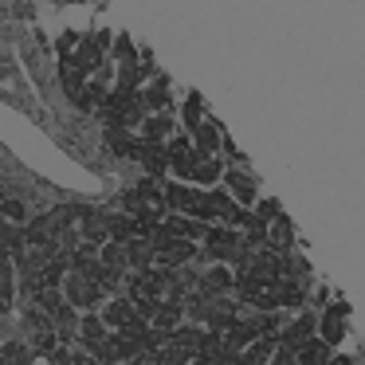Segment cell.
<instances>
[{"label":"cell","instance_id":"9a60e30c","mask_svg":"<svg viewBox=\"0 0 365 365\" xmlns=\"http://www.w3.org/2000/svg\"><path fill=\"white\" fill-rule=\"evenodd\" d=\"M126 267H134V271H150L153 267V244H150V236L126 240Z\"/></svg>","mask_w":365,"mask_h":365},{"label":"cell","instance_id":"d6a6232c","mask_svg":"<svg viewBox=\"0 0 365 365\" xmlns=\"http://www.w3.org/2000/svg\"><path fill=\"white\" fill-rule=\"evenodd\" d=\"M59 349V334L56 330H40V334H32V354H56Z\"/></svg>","mask_w":365,"mask_h":365},{"label":"cell","instance_id":"60d3db41","mask_svg":"<svg viewBox=\"0 0 365 365\" xmlns=\"http://www.w3.org/2000/svg\"><path fill=\"white\" fill-rule=\"evenodd\" d=\"M79 365H98V361H95L91 354H83V357H79Z\"/></svg>","mask_w":365,"mask_h":365},{"label":"cell","instance_id":"5b68a950","mask_svg":"<svg viewBox=\"0 0 365 365\" xmlns=\"http://www.w3.org/2000/svg\"><path fill=\"white\" fill-rule=\"evenodd\" d=\"M197 255H200V247L192 244V240H169L161 252H153V263H158L161 271H173V267H189Z\"/></svg>","mask_w":365,"mask_h":365},{"label":"cell","instance_id":"30bf717a","mask_svg":"<svg viewBox=\"0 0 365 365\" xmlns=\"http://www.w3.org/2000/svg\"><path fill=\"white\" fill-rule=\"evenodd\" d=\"M134 158L145 165V173H150V177H165V169H169V158H165V145H161V142H145V138H138V150H134Z\"/></svg>","mask_w":365,"mask_h":365},{"label":"cell","instance_id":"484cf974","mask_svg":"<svg viewBox=\"0 0 365 365\" xmlns=\"http://www.w3.org/2000/svg\"><path fill=\"white\" fill-rule=\"evenodd\" d=\"M197 357H205V361L220 365V357H224V334H216V330H205V334H200Z\"/></svg>","mask_w":365,"mask_h":365},{"label":"cell","instance_id":"7c38bea8","mask_svg":"<svg viewBox=\"0 0 365 365\" xmlns=\"http://www.w3.org/2000/svg\"><path fill=\"white\" fill-rule=\"evenodd\" d=\"M161 228H165L173 240H205L208 236V224L192 220V216H181V212L165 216V220H161Z\"/></svg>","mask_w":365,"mask_h":365},{"label":"cell","instance_id":"4dcf8cb0","mask_svg":"<svg viewBox=\"0 0 365 365\" xmlns=\"http://www.w3.org/2000/svg\"><path fill=\"white\" fill-rule=\"evenodd\" d=\"M200 122H205V103H200V95L192 91V95L185 98V126H189V134L200 126Z\"/></svg>","mask_w":365,"mask_h":365},{"label":"cell","instance_id":"cb8c5ba5","mask_svg":"<svg viewBox=\"0 0 365 365\" xmlns=\"http://www.w3.org/2000/svg\"><path fill=\"white\" fill-rule=\"evenodd\" d=\"M106 145H110V153H118V158H134V150H138V138L130 134V130L106 126Z\"/></svg>","mask_w":365,"mask_h":365},{"label":"cell","instance_id":"836d02e7","mask_svg":"<svg viewBox=\"0 0 365 365\" xmlns=\"http://www.w3.org/2000/svg\"><path fill=\"white\" fill-rule=\"evenodd\" d=\"M0 220L4 224H28V208L20 200H0Z\"/></svg>","mask_w":365,"mask_h":365},{"label":"cell","instance_id":"e0dca14e","mask_svg":"<svg viewBox=\"0 0 365 365\" xmlns=\"http://www.w3.org/2000/svg\"><path fill=\"white\" fill-rule=\"evenodd\" d=\"M185 322V307L181 302H173V299H161L158 302V310H153V330H161V334H169L173 326H181Z\"/></svg>","mask_w":365,"mask_h":365},{"label":"cell","instance_id":"f546056e","mask_svg":"<svg viewBox=\"0 0 365 365\" xmlns=\"http://www.w3.org/2000/svg\"><path fill=\"white\" fill-rule=\"evenodd\" d=\"M0 365H32V349L24 341H4L0 346Z\"/></svg>","mask_w":365,"mask_h":365},{"label":"cell","instance_id":"74e56055","mask_svg":"<svg viewBox=\"0 0 365 365\" xmlns=\"http://www.w3.org/2000/svg\"><path fill=\"white\" fill-rule=\"evenodd\" d=\"M142 103H145V110H158L161 114V106H165V87H150L142 95Z\"/></svg>","mask_w":365,"mask_h":365},{"label":"cell","instance_id":"4316f807","mask_svg":"<svg viewBox=\"0 0 365 365\" xmlns=\"http://www.w3.org/2000/svg\"><path fill=\"white\" fill-rule=\"evenodd\" d=\"M197 361V354H192V349H185V346H161L158 354H153V365H192Z\"/></svg>","mask_w":365,"mask_h":365},{"label":"cell","instance_id":"ffe728a7","mask_svg":"<svg viewBox=\"0 0 365 365\" xmlns=\"http://www.w3.org/2000/svg\"><path fill=\"white\" fill-rule=\"evenodd\" d=\"M106 236L118 240V244H126V240L138 236V220L130 212H110L106 216Z\"/></svg>","mask_w":365,"mask_h":365},{"label":"cell","instance_id":"7a4b0ae2","mask_svg":"<svg viewBox=\"0 0 365 365\" xmlns=\"http://www.w3.org/2000/svg\"><path fill=\"white\" fill-rule=\"evenodd\" d=\"M314 334H318V318H314V314H299V318H291V322H287L283 330L275 334V338H279V349H287V354H299V349L307 346Z\"/></svg>","mask_w":365,"mask_h":365},{"label":"cell","instance_id":"d4e9b609","mask_svg":"<svg viewBox=\"0 0 365 365\" xmlns=\"http://www.w3.org/2000/svg\"><path fill=\"white\" fill-rule=\"evenodd\" d=\"M197 161H205V158H200V153L189 145L185 153H173V158H169V169H173V177H177V181H185V185H189V177H192V169H197Z\"/></svg>","mask_w":365,"mask_h":365},{"label":"cell","instance_id":"603a6c76","mask_svg":"<svg viewBox=\"0 0 365 365\" xmlns=\"http://www.w3.org/2000/svg\"><path fill=\"white\" fill-rule=\"evenodd\" d=\"M91 357H95L98 365H122V338H118V330L106 334V338L95 346V354H91Z\"/></svg>","mask_w":365,"mask_h":365},{"label":"cell","instance_id":"6da1fadb","mask_svg":"<svg viewBox=\"0 0 365 365\" xmlns=\"http://www.w3.org/2000/svg\"><path fill=\"white\" fill-rule=\"evenodd\" d=\"M63 299L71 302L75 310L91 314V310H95L98 302H106V294H103V287L91 283L87 275H75V271H67V279H63Z\"/></svg>","mask_w":365,"mask_h":365},{"label":"cell","instance_id":"e575fe53","mask_svg":"<svg viewBox=\"0 0 365 365\" xmlns=\"http://www.w3.org/2000/svg\"><path fill=\"white\" fill-rule=\"evenodd\" d=\"M252 216H255V220H263V224H271V220H275V216H283V208H279V200L263 197V200H255Z\"/></svg>","mask_w":365,"mask_h":365},{"label":"cell","instance_id":"ac0fdd59","mask_svg":"<svg viewBox=\"0 0 365 365\" xmlns=\"http://www.w3.org/2000/svg\"><path fill=\"white\" fill-rule=\"evenodd\" d=\"M224 169H228V165H224L220 158H205V161H197V169H192L189 185H197V189H212V185H220Z\"/></svg>","mask_w":365,"mask_h":365},{"label":"cell","instance_id":"4fadbf2b","mask_svg":"<svg viewBox=\"0 0 365 365\" xmlns=\"http://www.w3.org/2000/svg\"><path fill=\"white\" fill-rule=\"evenodd\" d=\"M267 247L271 252H291L294 247V224L287 220V216H275V220L267 224Z\"/></svg>","mask_w":365,"mask_h":365},{"label":"cell","instance_id":"52a82bcc","mask_svg":"<svg viewBox=\"0 0 365 365\" xmlns=\"http://www.w3.org/2000/svg\"><path fill=\"white\" fill-rule=\"evenodd\" d=\"M346 314H349L346 302H330V307L322 310V318H318V338H322L330 349L346 338Z\"/></svg>","mask_w":365,"mask_h":365},{"label":"cell","instance_id":"2e32d148","mask_svg":"<svg viewBox=\"0 0 365 365\" xmlns=\"http://www.w3.org/2000/svg\"><path fill=\"white\" fill-rule=\"evenodd\" d=\"M98 318H103L106 326H114V330H122V326L134 318V302H130L126 294H114L110 302H103V314H98Z\"/></svg>","mask_w":365,"mask_h":365},{"label":"cell","instance_id":"3957f363","mask_svg":"<svg viewBox=\"0 0 365 365\" xmlns=\"http://www.w3.org/2000/svg\"><path fill=\"white\" fill-rule=\"evenodd\" d=\"M126 299H165V271L161 267L134 271L126 279Z\"/></svg>","mask_w":365,"mask_h":365},{"label":"cell","instance_id":"1f68e13d","mask_svg":"<svg viewBox=\"0 0 365 365\" xmlns=\"http://www.w3.org/2000/svg\"><path fill=\"white\" fill-rule=\"evenodd\" d=\"M24 326H28L32 334H40V330H56V326H51V318L43 314L40 307H32V302L24 307Z\"/></svg>","mask_w":365,"mask_h":365},{"label":"cell","instance_id":"7402d4cb","mask_svg":"<svg viewBox=\"0 0 365 365\" xmlns=\"http://www.w3.org/2000/svg\"><path fill=\"white\" fill-rule=\"evenodd\" d=\"M330 357H334V349L326 346L322 338H310L307 346H302L299 354H294V361H299V365H326Z\"/></svg>","mask_w":365,"mask_h":365},{"label":"cell","instance_id":"44dd1931","mask_svg":"<svg viewBox=\"0 0 365 365\" xmlns=\"http://www.w3.org/2000/svg\"><path fill=\"white\" fill-rule=\"evenodd\" d=\"M200 334H205V326H197V322H181V326H173V330L165 334V341H169V346H185V349H192V354H197Z\"/></svg>","mask_w":365,"mask_h":365},{"label":"cell","instance_id":"d590c367","mask_svg":"<svg viewBox=\"0 0 365 365\" xmlns=\"http://www.w3.org/2000/svg\"><path fill=\"white\" fill-rule=\"evenodd\" d=\"M114 59H122V67H134L138 63V51H134V43H130V36H118L114 40V51H110Z\"/></svg>","mask_w":365,"mask_h":365},{"label":"cell","instance_id":"83f0119b","mask_svg":"<svg viewBox=\"0 0 365 365\" xmlns=\"http://www.w3.org/2000/svg\"><path fill=\"white\" fill-rule=\"evenodd\" d=\"M169 130H173V118H169V114H145V122H142V138H145V142H161Z\"/></svg>","mask_w":365,"mask_h":365},{"label":"cell","instance_id":"9c48e42d","mask_svg":"<svg viewBox=\"0 0 365 365\" xmlns=\"http://www.w3.org/2000/svg\"><path fill=\"white\" fill-rule=\"evenodd\" d=\"M106 338V322L91 310V314L79 318V334H75V349H83V354H95V346Z\"/></svg>","mask_w":365,"mask_h":365},{"label":"cell","instance_id":"8992f818","mask_svg":"<svg viewBox=\"0 0 365 365\" xmlns=\"http://www.w3.org/2000/svg\"><path fill=\"white\" fill-rule=\"evenodd\" d=\"M220 185L232 192V200H236V205H244V208H252L255 200H259V192H255V177L247 173V169H236V165L224 169Z\"/></svg>","mask_w":365,"mask_h":365},{"label":"cell","instance_id":"5bb4252c","mask_svg":"<svg viewBox=\"0 0 365 365\" xmlns=\"http://www.w3.org/2000/svg\"><path fill=\"white\" fill-rule=\"evenodd\" d=\"M275 349H279V338H275V334H263V338H255L252 346L240 354V361H244V365H271Z\"/></svg>","mask_w":365,"mask_h":365},{"label":"cell","instance_id":"f1b7e54d","mask_svg":"<svg viewBox=\"0 0 365 365\" xmlns=\"http://www.w3.org/2000/svg\"><path fill=\"white\" fill-rule=\"evenodd\" d=\"M98 263H103V267L126 271V244H118V240H106V244L98 247Z\"/></svg>","mask_w":365,"mask_h":365},{"label":"cell","instance_id":"d6986e66","mask_svg":"<svg viewBox=\"0 0 365 365\" xmlns=\"http://www.w3.org/2000/svg\"><path fill=\"white\" fill-rule=\"evenodd\" d=\"M220 134L224 130L216 126V122H200V126L192 130V150H197L200 158H212V153L220 150Z\"/></svg>","mask_w":365,"mask_h":365},{"label":"cell","instance_id":"ba28073f","mask_svg":"<svg viewBox=\"0 0 365 365\" xmlns=\"http://www.w3.org/2000/svg\"><path fill=\"white\" fill-rule=\"evenodd\" d=\"M200 287V271H189V267H173L165 271V299L173 302H185L192 291Z\"/></svg>","mask_w":365,"mask_h":365},{"label":"cell","instance_id":"ab89813d","mask_svg":"<svg viewBox=\"0 0 365 365\" xmlns=\"http://www.w3.org/2000/svg\"><path fill=\"white\" fill-rule=\"evenodd\" d=\"M326 365H354V357H346V354H334Z\"/></svg>","mask_w":365,"mask_h":365},{"label":"cell","instance_id":"f35d334b","mask_svg":"<svg viewBox=\"0 0 365 365\" xmlns=\"http://www.w3.org/2000/svg\"><path fill=\"white\" fill-rule=\"evenodd\" d=\"M126 365H153V354H138V357H130Z\"/></svg>","mask_w":365,"mask_h":365},{"label":"cell","instance_id":"8fae6325","mask_svg":"<svg viewBox=\"0 0 365 365\" xmlns=\"http://www.w3.org/2000/svg\"><path fill=\"white\" fill-rule=\"evenodd\" d=\"M232 287H236V271H232L228 263H212L208 271H200V291H208V294H232Z\"/></svg>","mask_w":365,"mask_h":365},{"label":"cell","instance_id":"277c9868","mask_svg":"<svg viewBox=\"0 0 365 365\" xmlns=\"http://www.w3.org/2000/svg\"><path fill=\"white\" fill-rule=\"evenodd\" d=\"M244 314V302L236 299V294H216L212 299V307H208V314H205V330H216V334H224L236 318Z\"/></svg>","mask_w":365,"mask_h":365},{"label":"cell","instance_id":"8d00e7d4","mask_svg":"<svg viewBox=\"0 0 365 365\" xmlns=\"http://www.w3.org/2000/svg\"><path fill=\"white\" fill-rule=\"evenodd\" d=\"M12 299H16V275H0V314L12 310Z\"/></svg>","mask_w":365,"mask_h":365}]
</instances>
